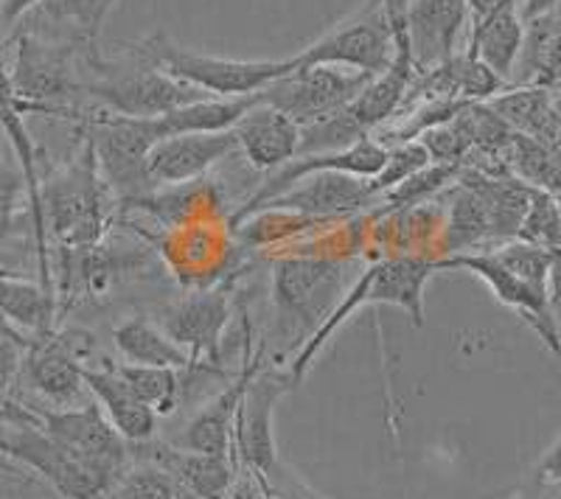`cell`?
Listing matches in <instances>:
<instances>
[{
    "label": "cell",
    "mask_w": 561,
    "mask_h": 499,
    "mask_svg": "<svg viewBox=\"0 0 561 499\" xmlns=\"http://www.w3.org/2000/svg\"><path fill=\"white\" fill-rule=\"evenodd\" d=\"M402 23L415 71L421 73L458 54L460 39H469L472 12L466 0H408Z\"/></svg>",
    "instance_id": "e0dca14e"
},
{
    "label": "cell",
    "mask_w": 561,
    "mask_h": 499,
    "mask_svg": "<svg viewBox=\"0 0 561 499\" xmlns=\"http://www.w3.org/2000/svg\"><path fill=\"white\" fill-rule=\"evenodd\" d=\"M82 129L96 154L99 172L115 197H122V202H133L154 192L147 161L154 143L163 138L158 118L115 116L107 109L93 107L82 121Z\"/></svg>",
    "instance_id": "ba28073f"
},
{
    "label": "cell",
    "mask_w": 561,
    "mask_h": 499,
    "mask_svg": "<svg viewBox=\"0 0 561 499\" xmlns=\"http://www.w3.org/2000/svg\"><path fill=\"white\" fill-rule=\"evenodd\" d=\"M113 346L133 365H158L188 371V353L149 317H127L113 328Z\"/></svg>",
    "instance_id": "4316f807"
},
{
    "label": "cell",
    "mask_w": 561,
    "mask_h": 499,
    "mask_svg": "<svg viewBox=\"0 0 561 499\" xmlns=\"http://www.w3.org/2000/svg\"><path fill=\"white\" fill-rule=\"evenodd\" d=\"M140 461L167 468L197 499H228L239 477V463L230 455H208L169 443H135Z\"/></svg>",
    "instance_id": "ffe728a7"
},
{
    "label": "cell",
    "mask_w": 561,
    "mask_h": 499,
    "mask_svg": "<svg viewBox=\"0 0 561 499\" xmlns=\"http://www.w3.org/2000/svg\"><path fill=\"white\" fill-rule=\"evenodd\" d=\"M536 483L539 486H561V436L545 452L542 461L536 463Z\"/></svg>",
    "instance_id": "8d00e7d4"
},
{
    "label": "cell",
    "mask_w": 561,
    "mask_h": 499,
    "mask_svg": "<svg viewBox=\"0 0 561 499\" xmlns=\"http://www.w3.org/2000/svg\"><path fill=\"white\" fill-rule=\"evenodd\" d=\"M466 3H469V12H472V23H474V20L485 18L491 9L497 7L500 0H466Z\"/></svg>",
    "instance_id": "f35d334b"
},
{
    "label": "cell",
    "mask_w": 561,
    "mask_h": 499,
    "mask_svg": "<svg viewBox=\"0 0 561 499\" xmlns=\"http://www.w3.org/2000/svg\"><path fill=\"white\" fill-rule=\"evenodd\" d=\"M345 264L334 258L293 256L273 267V303L280 332L304 346L343 298Z\"/></svg>",
    "instance_id": "9c48e42d"
},
{
    "label": "cell",
    "mask_w": 561,
    "mask_h": 499,
    "mask_svg": "<svg viewBox=\"0 0 561 499\" xmlns=\"http://www.w3.org/2000/svg\"><path fill=\"white\" fill-rule=\"evenodd\" d=\"M32 410L39 427L62 446L73 449L90 461L129 468V461H133L129 443L115 432L96 402H88L84 407L82 404L62 407V410H37V407Z\"/></svg>",
    "instance_id": "ac0fdd59"
},
{
    "label": "cell",
    "mask_w": 561,
    "mask_h": 499,
    "mask_svg": "<svg viewBox=\"0 0 561 499\" xmlns=\"http://www.w3.org/2000/svg\"><path fill=\"white\" fill-rule=\"evenodd\" d=\"M550 96H553L556 107H559V113H561V79L553 84V88H550Z\"/></svg>",
    "instance_id": "ab89813d"
},
{
    "label": "cell",
    "mask_w": 561,
    "mask_h": 499,
    "mask_svg": "<svg viewBox=\"0 0 561 499\" xmlns=\"http://www.w3.org/2000/svg\"><path fill=\"white\" fill-rule=\"evenodd\" d=\"M237 149L239 141L233 129H228V132L169 135V138H160L149 152V179H152L154 188L194 183Z\"/></svg>",
    "instance_id": "d6986e66"
},
{
    "label": "cell",
    "mask_w": 561,
    "mask_h": 499,
    "mask_svg": "<svg viewBox=\"0 0 561 499\" xmlns=\"http://www.w3.org/2000/svg\"><path fill=\"white\" fill-rule=\"evenodd\" d=\"M28 343H32V339L23 337L18 328L9 326V323L0 317V396H7L9 384L18 379Z\"/></svg>",
    "instance_id": "d590c367"
},
{
    "label": "cell",
    "mask_w": 561,
    "mask_h": 499,
    "mask_svg": "<svg viewBox=\"0 0 561 499\" xmlns=\"http://www.w3.org/2000/svg\"><path fill=\"white\" fill-rule=\"evenodd\" d=\"M124 48H129L135 57L158 68V71L217 98L253 96L295 68V57L264 59L262 62V59H228L188 51L160 32L147 39H138V43L124 45Z\"/></svg>",
    "instance_id": "8992f818"
},
{
    "label": "cell",
    "mask_w": 561,
    "mask_h": 499,
    "mask_svg": "<svg viewBox=\"0 0 561 499\" xmlns=\"http://www.w3.org/2000/svg\"><path fill=\"white\" fill-rule=\"evenodd\" d=\"M115 371L133 387V393L140 402L158 413V418L178 410L180 391H183L178 368L133 365V362H127V365H115Z\"/></svg>",
    "instance_id": "4dcf8cb0"
},
{
    "label": "cell",
    "mask_w": 561,
    "mask_h": 499,
    "mask_svg": "<svg viewBox=\"0 0 561 499\" xmlns=\"http://www.w3.org/2000/svg\"><path fill=\"white\" fill-rule=\"evenodd\" d=\"M440 272L438 258L415 256V253H402V256H390L382 262H374L357 281L351 283L348 292L340 298L334 312L325 317L323 326L298 348L293 362L287 365L289 379L298 387L307 379L309 368L314 365L318 353L323 351L325 343L343 328L351 314H357L365 306H393L402 309L415 328L424 326V289L430 278Z\"/></svg>",
    "instance_id": "6da1fadb"
},
{
    "label": "cell",
    "mask_w": 561,
    "mask_h": 499,
    "mask_svg": "<svg viewBox=\"0 0 561 499\" xmlns=\"http://www.w3.org/2000/svg\"><path fill=\"white\" fill-rule=\"evenodd\" d=\"M377 194L365 177H351L340 172L309 174L293 188L264 202L255 213H293L304 219H340L354 217L365 208L377 206Z\"/></svg>",
    "instance_id": "2e32d148"
},
{
    "label": "cell",
    "mask_w": 561,
    "mask_h": 499,
    "mask_svg": "<svg viewBox=\"0 0 561 499\" xmlns=\"http://www.w3.org/2000/svg\"><path fill=\"white\" fill-rule=\"evenodd\" d=\"M233 135L250 166L262 172H275L298 158L300 124L270 104L259 102L253 109H248L242 121L233 127Z\"/></svg>",
    "instance_id": "44dd1931"
},
{
    "label": "cell",
    "mask_w": 561,
    "mask_h": 499,
    "mask_svg": "<svg viewBox=\"0 0 561 499\" xmlns=\"http://www.w3.org/2000/svg\"><path fill=\"white\" fill-rule=\"evenodd\" d=\"M430 152L421 141H408L396 143L388 149V158H385V166L379 169L377 177H370V188L377 197L388 194L390 188H396L399 183H404L408 177H413L415 172H421L424 166H430Z\"/></svg>",
    "instance_id": "e575fe53"
},
{
    "label": "cell",
    "mask_w": 561,
    "mask_h": 499,
    "mask_svg": "<svg viewBox=\"0 0 561 499\" xmlns=\"http://www.w3.org/2000/svg\"><path fill=\"white\" fill-rule=\"evenodd\" d=\"M0 317L18 332L32 334V339L51 334L59 317L57 294L0 267Z\"/></svg>",
    "instance_id": "d4e9b609"
},
{
    "label": "cell",
    "mask_w": 561,
    "mask_h": 499,
    "mask_svg": "<svg viewBox=\"0 0 561 499\" xmlns=\"http://www.w3.org/2000/svg\"><path fill=\"white\" fill-rule=\"evenodd\" d=\"M93 51L99 48L43 34H20L14 62L9 68V82L20 113L73 118L82 124L90 109H79L73 102L79 96L84 98Z\"/></svg>",
    "instance_id": "7a4b0ae2"
},
{
    "label": "cell",
    "mask_w": 561,
    "mask_h": 499,
    "mask_svg": "<svg viewBox=\"0 0 561 499\" xmlns=\"http://www.w3.org/2000/svg\"><path fill=\"white\" fill-rule=\"evenodd\" d=\"M90 357V337L82 332H57L34 337L26 348L20 373L34 391L57 410L82 402L84 368Z\"/></svg>",
    "instance_id": "4fadbf2b"
},
{
    "label": "cell",
    "mask_w": 561,
    "mask_h": 499,
    "mask_svg": "<svg viewBox=\"0 0 561 499\" xmlns=\"http://www.w3.org/2000/svg\"><path fill=\"white\" fill-rule=\"evenodd\" d=\"M122 0H43L34 12L62 28L70 43L99 48V34Z\"/></svg>",
    "instance_id": "f1b7e54d"
},
{
    "label": "cell",
    "mask_w": 561,
    "mask_h": 499,
    "mask_svg": "<svg viewBox=\"0 0 561 499\" xmlns=\"http://www.w3.org/2000/svg\"><path fill=\"white\" fill-rule=\"evenodd\" d=\"M556 294H561V283H559V287H553V298H556Z\"/></svg>",
    "instance_id": "60d3db41"
},
{
    "label": "cell",
    "mask_w": 561,
    "mask_h": 499,
    "mask_svg": "<svg viewBox=\"0 0 561 499\" xmlns=\"http://www.w3.org/2000/svg\"><path fill=\"white\" fill-rule=\"evenodd\" d=\"M84 138V135H82ZM110 186L99 172L96 154L84 138L77 158L48 179H39V213L45 236L62 247H90L107 233Z\"/></svg>",
    "instance_id": "277c9868"
},
{
    "label": "cell",
    "mask_w": 561,
    "mask_h": 499,
    "mask_svg": "<svg viewBox=\"0 0 561 499\" xmlns=\"http://www.w3.org/2000/svg\"><path fill=\"white\" fill-rule=\"evenodd\" d=\"M399 3H408V0H399Z\"/></svg>",
    "instance_id": "b9f144b4"
},
{
    "label": "cell",
    "mask_w": 561,
    "mask_h": 499,
    "mask_svg": "<svg viewBox=\"0 0 561 499\" xmlns=\"http://www.w3.org/2000/svg\"><path fill=\"white\" fill-rule=\"evenodd\" d=\"M363 138H368V132L354 121L348 107H343L332 113V116H323L318 121L300 127L298 154L340 152V149H348L351 143L363 141Z\"/></svg>",
    "instance_id": "1f68e13d"
},
{
    "label": "cell",
    "mask_w": 561,
    "mask_h": 499,
    "mask_svg": "<svg viewBox=\"0 0 561 499\" xmlns=\"http://www.w3.org/2000/svg\"><path fill=\"white\" fill-rule=\"evenodd\" d=\"M39 3H43V0H0V28H3V32L12 28L14 23H20L28 12H34Z\"/></svg>",
    "instance_id": "74e56055"
},
{
    "label": "cell",
    "mask_w": 561,
    "mask_h": 499,
    "mask_svg": "<svg viewBox=\"0 0 561 499\" xmlns=\"http://www.w3.org/2000/svg\"><path fill=\"white\" fill-rule=\"evenodd\" d=\"M460 174V166H447V163H430L421 172H415L413 177H408L404 183H399L396 188H390L388 194L377 199V211L374 219L382 217H399V213L413 211L415 206L427 202L430 197H435L438 192L455 183Z\"/></svg>",
    "instance_id": "f546056e"
},
{
    "label": "cell",
    "mask_w": 561,
    "mask_h": 499,
    "mask_svg": "<svg viewBox=\"0 0 561 499\" xmlns=\"http://www.w3.org/2000/svg\"><path fill=\"white\" fill-rule=\"evenodd\" d=\"M259 104V93L253 96H233V98H199V102L183 104V107L172 109L167 116H158V127L163 138L169 135H185V132H228L242 121L248 109Z\"/></svg>",
    "instance_id": "83f0119b"
},
{
    "label": "cell",
    "mask_w": 561,
    "mask_h": 499,
    "mask_svg": "<svg viewBox=\"0 0 561 499\" xmlns=\"http://www.w3.org/2000/svg\"><path fill=\"white\" fill-rule=\"evenodd\" d=\"M404 3L399 0H365L348 18L334 23L323 37L295 54V68L309 65H337L348 71L379 73L393 62L396 18Z\"/></svg>",
    "instance_id": "52a82bcc"
},
{
    "label": "cell",
    "mask_w": 561,
    "mask_h": 499,
    "mask_svg": "<svg viewBox=\"0 0 561 499\" xmlns=\"http://www.w3.org/2000/svg\"><path fill=\"white\" fill-rule=\"evenodd\" d=\"M0 452L23 466L34 468L39 477L51 483L62 499H113L115 488L129 468L107 466L90 461L73 449L54 441L37 423L32 407L0 396Z\"/></svg>",
    "instance_id": "3957f363"
},
{
    "label": "cell",
    "mask_w": 561,
    "mask_h": 499,
    "mask_svg": "<svg viewBox=\"0 0 561 499\" xmlns=\"http://www.w3.org/2000/svg\"><path fill=\"white\" fill-rule=\"evenodd\" d=\"M525 20L517 0H500L485 18L474 20L469 26L466 54L478 57L489 71L497 73L511 88L514 65H517L519 48H523Z\"/></svg>",
    "instance_id": "603a6c76"
},
{
    "label": "cell",
    "mask_w": 561,
    "mask_h": 499,
    "mask_svg": "<svg viewBox=\"0 0 561 499\" xmlns=\"http://www.w3.org/2000/svg\"><path fill=\"white\" fill-rule=\"evenodd\" d=\"M438 262L440 269H466V272H472L474 278H480L503 306L514 309V312L534 328V334L542 339L545 348H548L550 353L561 357V328L553 312V294L539 292V289H534L530 283L519 281L514 272H508L497 258L491 256L489 250H480V253H460V256L438 258Z\"/></svg>",
    "instance_id": "5bb4252c"
},
{
    "label": "cell",
    "mask_w": 561,
    "mask_h": 499,
    "mask_svg": "<svg viewBox=\"0 0 561 499\" xmlns=\"http://www.w3.org/2000/svg\"><path fill=\"white\" fill-rule=\"evenodd\" d=\"M23 211L32 217V192H28L26 174L20 169L14 152H0V242L14 236Z\"/></svg>",
    "instance_id": "836d02e7"
},
{
    "label": "cell",
    "mask_w": 561,
    "mask_h": 499,
    "mask_svg": "<svg viewBox=\"0 0 561 499\" xmlns=\"http://www.w3.org/2000/svg\"><path fill=\"white\" fill-rule=\"evenodd\" d=\"M242 365H239V373L205 404L192 421L185 423L174 446L233 457V441H237V421L239 410H242L244 391H248L255 371L264 365V346H253V323H250L248 314H242Z\"/></svg>",
    "instance_id": "7c38bea8"
},
{
    "label": "cell",
    "mask_w": 561,
    "mask_h": 499,
    "mask_svg": "<svg viewBox=\"0 0 561 499\" xmlns=\"http://www.w3.org/2000/svg\"><path fill=\"white\" fill-rule=\"evenodd\" d=\"M295 391L287 371L264 362L255 376L250 379L248 391L242 398V410L237 421V441H233V457L242 472L255 474L270 483L278 468V452H275V404Z\"/></svg>",
    "instance_id": "8fae6325"
},
{
    "label": "cell",
    "mask_w": 561,
    "mask_h": 499,
    "mask_svg": "<svg viewBox=\"0 0 561 499\" xmlns=\"http://www.w3.org/2000/svg\"><path fill=\"white\" fill-rule=\"evenodd\" d=\"M561 79V12L539 14L525 20L523 48L511 88L550 90Z\"/></svg>",
    "instance_id": "cb8c5ba5"
},
{
    "label": "cell",
    "mask_w": 561,
    "mask_h": 499,
    "mask_svg": "<svg viewBox=\"0 0 561 499\" xmlns=\"http://www.w3.org/2000/svg\"><path fill=\"white\" fill-rule=\"evenodd\" d=\"M113 499H197L183 483H178L167 468L149 461H138L129 466L124 480L115 488Z\"/></svg>",
    "instance_id": "d6a6232c"
},
{
    "label": "cell",
    "mask_w": 561,
    "mask_h": 499,
    "mask_svg": "<svg viewBox=\"0 0 561 499\" xmlns=\"http://www.w3.org/2000/svg\"><path fill=\"white\" fill-rule=\"evenodd\" d=\"M370 79L374 77H368V73L348 71V68H337V65L293 68L264 90H259V102L287 113L293 121L304 127V124H312L348 107Z\"/></svg>",
    "instance_id": "30bf717a"
},
{
    "label": "cell",
    "mask_w": 561,
    "mask_h": 499,
    "mask_svg": "<svg viewBox=\"0 0 561 499\" xmlns=\"http://www.w3.org/2000/svg\"><path fill=\"white\" fill-rule=\"evenodd\" d=\"M559 12H561V0H559Z\"/></svg>",
    "instance_id": "7bdbcfd3"
},
{
    "label": "cell",
    "mask_w": 561,
    "mask_h": 499,
    "mask_svg": "<svg viewBox=\"0 0 561 499\" xmlns=\"http://www.w3.org/2000/svg\"><path fill=\"white\" fill-rule=\"evenodd\" d=\"M84 387L90 391L93 402L102 407L107 421L113 423L115 432L135 446V443L152 441L158 429V413L140 402L127 382L118 376L115 365L104 368H84Z\"/></svg>",
    "instance_id": "7402d4cb"
},
{
    "label": "cell",
    "mask_w": 561,
    "mask_h": 499,
    "mask_svg": "<svg viewBox=\"0 0 561 499\" xmlns=\"http://www.w3.org/2000/svg\"><path fill=\"white\" fill-rule=\"evenodd\" d=\"M158 323L188 353V371H197L205 362L217 368L219 346L230 323V298L219 287L197 289L185 294L183 301L172 303Z\"/></svg>",
    "instance_id": "9a60e30c"
},
{
    "label": "cell",
    "mask_w": 561,
    "mask_h": 499,
    "mask_svg": "<svg viewBox=\"0 0 561 499\" xmlns=\"http://www.w3.org/2000/svg\"><path fill=\"white\" fill-rule=\"evenodd\" d=\"M458 183V179H455ZM440 256H460V253H478V247L491 239V219L483 197L474 188L458 183L449 197L447 219L440 224Z\"/></svg>",
    "instance_id": "484cf974"
},
{
    "label": "cell",
    "mask_w": 561,
    "mask_h": 499,
    "mask_svg": "<svg viewBox=\"0 0 561 499\" xmlns=\"http://www.w3.org/2000/svg\"><path fill=\"white\" fill-rule=\"evenodd\" d=\"M84 98L115 116L158 118L183 104L208 98V93L158 71L124 48L122 57L107 59L102 51L90 54V82Z\"/></svg>",
    "instance_id": "5b68a950"
}]
</instances>
